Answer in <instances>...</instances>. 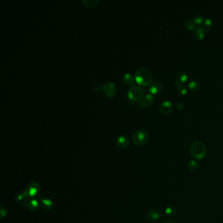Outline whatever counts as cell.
Here are the masks:
<instances>
[{
    "label": "cell",
    "mask_w": 223,
    "mask_h": 223,
    "mask_svg": "<svg viewBox=\"0 0 223 223\" xmlns=\"http://www.w3.org/2000/svg\"><path fill=\"white\" fill-rule=\"evenodd\" d=\"M149 139V134L144 130H138L132 135V142L137 146L144 145L147 143Z\"/></svg>",
    "instance_id": "obj_3"
},
{
    "label": "cell",
    "mask_w": 223,
    "mask_h": 223,
    "mask_svg": "<svg viewBox=\"0 0 223 223\" xmlns=\"http://www.w3.org/2000/svg\"><path fill=\"white\" fill-rule=\"evenodd\" d=\"M162 86L159 82H154L149 88V92L152 95H156L162 92Z\"/></svg>",
    "instance_id": "obj_11"
},
{
    "label": "cell",
    "mask_w": 223,
    "mask_h": 223,
    "mask_svg": "<svg viewBox=\"0 0 223 223\" xmlns=\"http://www.w3.org/2000/svg\"><path fill=\"white\" fill-rule=\"evenodd\" d=\"M116 145L120 149H125L128 147L130 145L129 138L127 136H125V135L119 136L116 141Z\"/></svg>",
    "instance_id": "obj_9"
},
{
    "label": "cell",
    "mask_w": 223,
    "mask_h": 223,
    "mask_svg": "<svg viewBox=\"0 0 223 223\" xmlns=\"http://www.w3.org/2000/svg\"><path fill=\"white\" fill-rule=\"evenodd\" d=\"M26 198H28V197L24 191L22 193H18L15 196V200L17 202H21L22 200L26 199Z\"/></svg>",
    "instance_id": "obj_24"
},
{
    "label": "cell",
    "mask_w": 223,
    "mask_h": 223,
    "mask_svg": "<svg viewBox=\"0 0 223 223\" xmlns=\"http://www.w3.org/2000/svg\"><path fill=\"white\" fill-rule=\"evenodd\" d=\"M185 28L188 31H194L196 29V24L194 23L193 21H188L185 22Z\"/></svg>",
    "instance_id": "obj_21"
},
{
    "label": "cell",
    "mask_w": 223,
    "mask_h": 223,
    "mask_svg": "<svg viewBox=\"0 0 223 223\" xmlns=\"http://www.w3.org/2000/svg\"><path fill=\"white\" fill-rule=\"evenodd\" d=\"M193 21L196 24L200 25V24H203V23H204V18H203L201 15H198L194 18Z\"/></svg>",
    "instance_id": "obj_25"
},
{
    "label": "cell",
    "mask_w": 223,
    "mask_h": 223,
    "mask_svg": "<svg viewBox=\"0 0 223 223\" xmlns=\"http://www.w3.org/2000/svg\"><path fill=\"white\" fill-rule=\"evenodd\" d=\"M161 223H176V222H175L173 219H171L170 218H166Z\"/></svg>",
    "instance_id": "obj_28"
},
{
    "label": "cell",
    "mask_w": 223,
    "mask_h": 223,
    "mask_svg": "<svg viewBox=\"0 0 223 223\" xmlns=\"http://www.w3.org/2000/svg\"><path fill=\"white\" fill-rule=\"evenodd\" d=\"M26 205L24 206L26 207L30 211H35L39 208V203L35 200H32L30 201H27L25 202Z\"/></svg>",
    "instance_id": "obj_13"
},
{
    "label": "cell",
    "mask_w": 223,
    "mask_h": 223,
    "mask_svg": "<svg viewBox=\"0 0 223 223\" xmlns=\"http://www.w3.org/2000/svg\"><path fill=\"white\" fill-rule=\"evenodd\" d=\"M41 205L45 211H50L53 207V202L49 198H41Z\"/></svg>",
    "instance_id": "obj_12"
},
{
    "label": "cell",
    "mask_w": 223,
    "mask_h": 223,
    "mask_svg": "<svg viewBox=\"0 0 223 223\" xmlns=\"http://www.w3.org/2000/svg\"><path fill=\"white\" fill-rule=\"evenodd\" d=\"M173 109V105L170 101H164L160 105V111L163 115L170 114Z\"/></svg>",
    "instance_id": "obj_7"
},
{
    "label": "cell",
    "mask_w": 223,
    "mask_h": 223,
    "mask_svg": "<svg viewBox=\"0 0 223 223\" xmlns=\"http://www.w3.org/2000/svg\"><path fill=\"white\" fill-rule=\"evenodd\" d=\"M135 79L139 85L147 86L152 83L153 77L150 70L145 67H141L135 73Z\"/></svg>",
    "instance_id": "obj_1"
},
{
    "label": "cell",
    "mask_w": 223,
    "mask_h": 223,
    "mask_svg": "<svg viewBox=\"0 0 223 223\" xmlns=\"http://www.w3.org/2000/svg\"><path fill=\"white\" fill-rule=\"evenodd\" d=\"M7 212V210L6 208H5L1 206V218L3 219L5 216H6Z\"/></svg>",
    "instance_id": "obj_27"
},
{
    "label": "cell",
    "mask_w": 223,
    "mask_h": 223,
    "mask_svg": "<svg viewBox=\"0 0 223 223\" xmlns=\"http://www.w3.org/2000/svg\"><path fill=\"white\" fill-rule=\"evenodd\" d=\"M195 36L199 40H202L205 37V31L202 27H197L195 30Z\"/></svg>",
    "instance_id": "obj_15"
},
{
    "label": "cell",
    "mask_w": 223,
    "mask_h": 223,
    "mask_svg": "<svg viewBox=\"0 0 223 223\" xmlns=\"http://www.w3.org/2000/svg\"><path fill=\"white\" fill-rule=\"evenodd\" d=\"M177 90V92H178V94L181 96H185L187 94L188 92V90L187 88V87L185 86L184 85L178 87Z\"/></svg>",
    "instance_id": "obj_23"
},
{
    "label": "cell",
    "mask_w": 223,
    "mask_h": 223,
    "mask_svg": "<svg viewBox=\"0 0 223 223\" xmlns=\"http://www.w3.org/2000/svg\"><path fill=\"white\" fill-rule=\"evenodd\" d=\"M82 2L86 7L92 8L96 6L98 4V0H83Z\"/></svg>",
    "instance_id": "obj_19"
},
{
    "label": "cell",
    "mask_w": 223,
    "mask_h": 223,
    "mask_svg": "<svg viewBox=\"0 0 223 223\" xmlns=\"http://www.w3.org/2000/svg\"><path fill=\"white\" fill-rule=\"evenodd\" d=\"M162 216V213H161L159 210H156V209H152V210L149 211L147 213L148 219L150 220L151 221H159V219H161Z\"/></svg>",
    "instance_id": "obj_10"
},
{
    "label": "cell",
    "mask_w": 223,
    "mask_h": 223,
    "mask_svg": "<svg viewBox=\"0 0 223 223\" xmlns=\"http://www.w3.org/2000/svg\"><path fill=\"white\" fill-rule=\"evenodd\" d=\"M188 88L193 91H197L200 88V84L198 81L193 80L188 84Z\"/></svg>",
    "instance_id": "obj_20"
},
{
    "label": "cell",
    "mask_w": 223,
    "mask_h": 223,
    "mask_svg": "<svg viewBox=\"0 0 223 223\" xmlns=\"http://www.w3.org/2000/svg\"><path fill=\"white\" fill-rule=\"evenodd\" d=\"M154 98L152 94H147L142 100L139 101L138 105L142 107H149L154 103Z\"/></svg>",
    "instance_id": "obj_8"
},
{
    "label": "cell",
    "mask_w": 223,
    "mask_h": 223,
    "mask_svg": "<svg viewBox=\"0 0 223 223\" xmlns=\"http://www.w3.org/2000/svg\"><path fill=\"white\" fill-rule=\"evenodd\" d=\"M123 81L126 85L131 86L133 85V84H134L133 76L130 74V73H126V74L124 75Z\"/></svg>",
    "instance_id": "obj_14"
},
{
    "label": "cell",
    "mask_w": 223,
    "mask_h": 223,
    "mask_svg": "<svg viewBox=\"0 0 223 223\" xmlns=\"http://www.w3.org/2000/svg\"><path fill=\"white\" fill-rule=\"evenodd\" d=\"M41 187L38 183L32 182L24 190L28 198L37 196L40 193Z\"/></svg>",
    "instance_id": "obj_6"
},
{
    "label": "cell",
    "mask_w": 223,
    "mask_h": 223,
    "mask_svg": "<svg viewBox=\"0 0 223 223\" xmlns=\"http://www.w3.org/2000/svg\"><path fill=\"white\" fill-rule=\"evenodd\" d=\"M190 153L194 159L197 160H202L205 156L206 147L202 142H195L190 146Z\"/></svg>",
    "instance_id": "obj_2"
},
{
    "label": "cell",
    "mask_w": 223,
    "mask_h": 223,
    "mask_svg": "<svg viewBox=\"0 0 223 223\" xmlns=\"http://www.w3.org/2000/svg\"><path fill=\"white\" fill-rule=\"evenodd\" d=\"M94 90H96V91L103 90L109 98H112L113 97H114L117 92L116 86H115L114 83H111V82H107L105 84H103V86L96 87Z\"/></svg>",
    "instance_id": "obj_5"
},
{
    "label": "cell",
    "mask_w": 223,
    "mask_h": 223,
    "mask_svg": "<svg viewBox=\"0 0 223 223\" xmlns=\"http://www.w3.org/2000/svg\"><path fill=\"white\" fill-rule=\"evenodd\" d=\"M143 94L144 91L142 88L134 84L130 88L128 92V96L130 100L132 101H140L143 98Z\"/></svg>",
    "instance_id": "obj_4"
},
{
    "label": "cell",
    "mask_w": 223,
    "mask_h": 223,
    "mask_svg": "<svg viewBox=\"0 0 223 223\" xmlns=\"http://www.w3.org/2000/svg\"><path fill=\"white\" fill-rule=\"evenodd\" d=\"M199 167H200L199 163L195 160L190 161V162L188 163V165H187V168L188 170L192 171L197 170L199 168Z\"/></svg>",
    "instance_id": "obj_17"
},
{
    "label": "cell",
    "mask_w": 223,
    "mask_h": 223,
    "mask_svg": "<svg viewBox=\"0 0 223 223\" xmlns=\"http://www.w3.org/2000/svg\"><path fill=\"white\" fill-rule=\"evenodd\" d=\"M213 27V23L212 21H211V19L210 18H207L205 19L204 23H203V26L202 28L204 30L205 32H209L210 31L211 29H212Z\"/></svg>",
    "instance_id": "obj_16"
},
{
    "label": "cell",
    "mask_w": 223,
    "mask_h": 223,
    "mask_svg": "<svg viewBox=\"0 0 223 223\" xmlns=\"http://www.w3.org/2000/svg\"><path fill=\"white\" fill-rule=\"evenodd\" d=\"M164 213L167 216L172 217L176 213V208L173 206H169L164 210Z\"/></svg>",
    "instance_id": "obj_22"
},
{
    "label": "cell",
    "mask_w": 223,
    "mask_h": 223,
    "mask_svg": "<svg viewBox=\"0 0 223 223\" xmlns=\"http://www.w3.org/2000/svg\"><path fill=\"white\" fill-rule=\"evenodd\" d=\"M185 104L183 102H178L176 104V109L177 111H183V110L185 109Z\"/></svg>",
    "instance_id": "obj_26"
},
{
    "label": "cell",
    "mask_w": 223,
    "mask_h": 223,
    "mask_svg": "<svg viewBox=\"0 0 223 223\" xmlns=\"http://www.w3.org/2000/svg\"><path fill=\"white\" fill-rule=\"evenodd\" d=\"M188 75L185 72H180L178 73L177 77V80L179 81L183 84L188 81Z\"/></svg>",
    "instance_id": "obj_18"
}]
</instances>
